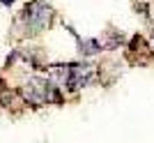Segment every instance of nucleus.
Here are the masks:
<instances>
[{
	"instance_id": "nucleus-1",
	"label": "nucleus",
	"mask_w": 154,
	"mask_h": 143,
	"mask_svg": "<svg viewBox=\"0 0 154 143\" xmlns=\"http://www.w3.org/2000/svg\"><path fill=\"white\" fill-rule=\"evenodd\" d=\"M51 21H53V9H51V5H46L44 0L30 2L23 9V14H21V23L26 26V30L30 35L46 30V28L51 26Z\"/></svg>"
},
{
	"instance_id": "nucleus-3",
	"label": "nucleus",
	"mask_w": 154,
	"mask_h": 143,
	"mask_svg": "<svg viewBox=\"0 0 154 143\" xmlns=\"http://www.w3.org/2000/svg\"><path fill=\"white\" fill-rule=\"evenodd\" d=\"M92 78H94V69H92V65L74 62V65H69V72H67V81H64V85H67L69 90H78V88L88 85Z\"/></svg>"
},
{
	"instance_id": "nucleus-2",
	"label": "nucleus",
	"mask_w": 154,
	"mask_h": 143,
	"mask_svg": "<svg viewBox=\"0 0 154 143\" xmlns=\"http://www.w3.org/2000/svg\"><path fill=\"white\" fill-rule=\"evenodd\" d=\"M23 95L32 104H46V102H60V95L55 90V85H51L46 78H30L23 85Z\"/></svg>"
},
{
	"instance_id": "nucleus-4",
	"label": "nucleus",
	"mask_w": 154,
	"mask_h": 143,
	"mask_svg": "<svg viewBox=\"0 0 154 143\" xmlns=\"http://www.w3.org/2000/svg\"><path fill=\"white\" fill-rule=\"evenodd\" d=\"M99 49H101V44H99L97 39L81 42V53H83V56H94V53H99Z\"/></svg>"
},
{
	"instance_id": "nucleus-5",
	"label": "nucleus",
	"mask_w": 154,
	"mask_h": 143,
	"mask_svg": "<svg viewBox=\"0 0 154 143\" xmlns=\"http://www.w3.org/2000/svg\"><path fill=\"white\" fill-rule=\"evenodd\" d=\"M14 0H2V5H12Z\"/></svg>"
}]
</instances>
